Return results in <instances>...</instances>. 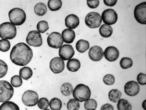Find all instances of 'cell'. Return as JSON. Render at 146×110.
Returning a JSON list of instances; mask_svg holds the SVG:
<instances>
[{"label": "cell", "instance_id": "cell-1", "mask_svg": "<svg viewBox=\"0 0 146 110\" xmlns=\"http://www.w3.org/2000/svg\"><path fill=\"white\" fill-rule=\"evenodd\" d=\"M33 57V50L29 46L23 42L15 44L10 52L12 62L18 66H25L28 65Z\"/></svg>", "mask_w": 146, "mask_h": 110}, {"label": "cell", "instance_id": "cell-2", "mask_svg": "<svg viewBox=\"0 0 146 110\" xmlns=\"http://www.w3.org/2000/svg\"><path fill=\"white\" fill-rule=\"evenodd\" d=\"M73 95L77 101L82 102L90 99L91 95V92L88 86L80 84L77 85L74 89Z\"/></svg>", "mask_w": 146, "mask_h": 110}, {"label": "cell", "instance_id": "cell-3", "mask_svg": "<svg viewBox=\"0 0 146 110\" xmlns=\"http://www.w3.org/2000/svg\"><path fill=\"white\" fill-rule=\"evenodd\" d=\"M10 23L15 26H21L26 21V14L21 9L15 7L9 12Z\"/></svg>", "mask_w": 146, "mask_h": 110}, {"label": "cell", "instance_id": "cell-4", "mask_svg": "<svg viewBox=\"0 0 146 110\" xmlns=\"http://www.w3.org/2000/svg\"><path fill=\"white\" fill-rule=\"evenodd\" d=\"M14 89L11 84L7 81H0V102L9 101L13 95Z\"/></svg>", "mask_w": 146, "mask_h": 110}, {"label": "cell", "instance_id": "cell-5", "mask_svg": "<svg viewBox=\"0 0 146 110\" xmlns=\"http://www.w3.org/2000/svg\"><path fill=\"white\" fill-rule=\"evenodd\" d=\"M17 35V28L10 22H4L0 25V37L2 39L11 40Z\"/></svg>", "mask_w": 146, "mask_h": 110}, {"label": "cell", "instance_id": "cell-6", "mask_svg": "<svg viewBox=\"0 0 146 110\" xmlns=\"http://www.w3.org/2000/svg\"><path fill=\"white\" fill-rule=\"evenodd\" d=\"M86 25L91 29L99 28L102 23L101 16L99 13L91 12L86 16L85 19Z\"/></svg>", "mask_w": 146, "mask_h": 110}, {"label": "cell", "instance_id": "cell-7", "mask_svg": "<svg viewBox=\"0 0 146 110\" xmlns=\"http://www.w3.org/2000/svg\"><path fill=\"white\" fill-rule=\"evenodd\" d=\"M38 100V94L36 93V92L33 91L28 90L22 95V102L27 107H34L36 105Z\"/></svg>", "mask_w": 146, "mask_h": 110}, {"label": "cell", "instance_id": "cell-8", "mask_svg": "<svg viewBox=\"0 0 146 110\" xmlns=\"http://www.w3.org/2000/svg\"><path fill=\"white\" fill-rule=\"evenodd\" d=\"M134 16L137 21L142 25L146 24V2H143L135 6Z\"/></svg>", "mask_w": 146, "mask_h": 110}, {"label": "cell", "instance_id": "cell-9", "mask_svg": "<svg viewBox=\"0 0 146 110\" xmlns=\"http://www.w3.org/2000/svg\"><path fill=\"white\" fill-rule=\"evenodd\" d=\"M28 44L35 47H39L42 44V39L40 32L33 30L30 31L26 38Z\"/></svg>", "mask_w": 146, "mask_h": 110}, {"label": "cell", "instance_id": "cell-10", "mask_svg": "<svg viewBox=\"0 0 146 110\" xmlns=\"http://www.w3.org/2000/svg\"><path fill=\"white\" fill-rule=\"evenodd\" d=\"M101 18L105 25L111 26L114 25L117 22L118 17L114 10L108 9L103 12Z\"/></svg>", "mask_w": 146, "mask_h": 110}, {"label": "cell", "instance_id": "cell-11", "mask_svg": "<svg viewBox=\"0 0 146 110\" xmlns=\"http://www.w3.org/2000/svg\"><path fill=\"white\" fill-rule=\"evenodd\" d=\"M63 42L61 34L57 32H53L48 37L47 44L51 48L59 49L62 46Z\"/></svg>", "mask_w": 146, "mask_h": 110}, {"label": "cell", "instance_id": "cell-12", "mask_svg": "<svg viewBox=\"0 0 146 110\" xmlns=\"http://www.w3.org/2000/svg\"><path fill=\"white\" fill-rule=\"evenodd\" d=\"M74 54V49L71 45L64 44L59 48V55L63 60H69L73 58Z\"/></svg>", "mask_w": 146, "mask_h": 110}, {"label": "cell", "instance_id": "cell-13", "mask_svg": "<svg viewBox=\"0 0 146 110\" xmlns=\"http://www.w3.org/2000/svg\"><path fill=\"white\" fill-rule=\"evenodd\" d=\"M50 68L54 73H62L65 68L64 61L59 57L52 59L50 62Z\"/></svg>", "mask_w": 146, "mask_h": 110}, {"label": "cell", "instance_id": "cell-14", "mask_svg": "<svg viewBox=\"0 0 146 110\" xmlns=\"http://www.w3.org/2000/svg\"><path fill=\"white\" fill-rule=\"evenodd\" d=\"M139 84L135 81H129L124 85V92L129 96L137 95L139 93Z\"/></svg>", "mask_w": 146, "mask_h": 110}, {"label": "cell", "instance_id": "cell-15", "mask_svg": "<svg viewBox=\"0 0 146 110\" xmlns=\"http://www.w3.org/2000/svg\"><path fill=\"white\" fill-rule=\"evenodd\" d=\"M88 56L93 61H100L104 56V52L102 48L98 46H94L92 47L88 52Z\"/></svg>", "mask_w": 146, "mask_h": 110}, {"label": "cell", "instance_id": "cell-16", "mask_svg": "<svg viewBox=\"0 0 146 110\" xmlns=\"http://www.w3.org/2000/svg\"><path fill=\"white\" fill-rule=\"evenodd\" d=\"M105 58L110 62H113L119 57V51L116 47L113 46H109L105 49L104 52Z\"/></svg>", "mask_w": 146, "mask_h": 110}, {"label": "cell", "instance_id": "cell-17", "mask_svg": "<svg viewBox=\"0 0 146 110\" xmlns=\"http://www.w3.org/2000/svg\"><path fill=\"white\" fill-rule=\"evenodd\" d=\"M65 26L70 29H74L80 25V19L76 15L71 14L65 18Z\"/></svg>", "mask_w": 146, "mask_h": 110}, {"label": "cell", "instance_id": "cell-18", "mask_svg": "<svg viewBox=\"0 0 146 110\" xmlns=\"http://www.w3.org/2000/svg\"><path fill=\"white\" fill-rule=\"evenodd\" d=\"M62 40L64 42L70 44L73 42L75 38V33L73 30L66 29L62 33Z\"/></svg>", "mask_w": 146, "mask_h": 110}, {"label": "cell", "instance_id": "cell-19", "mask_svg": "<svg viewBox=\"0 0 146 110\" xmlns=\"http://www.w3.org/2000/svg\"><path fill=\"white\" fill-rule=\"evenodd\" d=\"M67 70L72 72H76L80 68V62L78 59H70L67 63Z\"/></svg>", "mask_w": 146, "mask_h": 110}, {"label": "cell", "instance_id": "cell-20", "mask_svg": "<svg viewBox=\"0 0 146 110\" xmlns=\"http://www.w3.org/2000/svg\"><path fill=\"white\" fill-rule=\"evenodd\" d=\"M99 32L103 38H109L111 37L113 33V29L111 26L104 24L100 27Z\"/></svg>", "mask_w": 146, "mask_h": 110}, {"label": "cell", "instance_id": "cell-21", "mask_svg": "<svg viewBox=\"0 0 146 110\" xmlns=\"http://www.w3.org/2000/svg\"><path fill=\"white\" fill-rule=\"evenodd\" d=\"M89 48L90 44L88 41L80 39L76 42V49L77 51H78L79 52L84 53L86 51H87Z\"/></svg>", "mask_w": 146, "mask_h": 110}, {"label": "cell", "instance_id": "cell-22", "mask_svg": "<svg viewBox=\"0 0 146 110\" xmlns=\"http://www.w3.org/2000/svg\"><path fill=\"white\" fill-rule=\"evenodd\" d=\"M34 12L38 16H44L47 12V7L45 4L40 2L36 4Z\"/></svg>", "mask_w": 146, "mask_h": 110}, {"label": "cell", "instance_id": "cell-23", "mask_svg": "<svg viewBox=\"0 0 146 110\" xmlns=\"http://www.w3.org/2000/svg\"><path fill=\"white\" fill-rule=\"evenodd\" d=\"M33 72L29 67H24L21 68L19 71L20 76L25 80H28L32 77Z\"/></svg>", "mask_w": 146, "mask_h": 110}, {"label": "cell", "instance_id": "cell-24", "mask_svg": "<svg viewBox=\"0 0 146 110\" xmlns=\"http://www.w3.org/2000/svg\"><path fill=\"white\" fill-rule=\"evenodd\" d=\"M61 0H49L48 2V7L51 11H58L62 7Z\"/></svg>", "mask_w": 146, "mask_h": 110}, {"label": "cell", "instance_id": "cell-25", "mask_svg": "<svg viewBox=\"0 0 146 110\" xmlns=\"http://www.w3.org/2000/svg\"><path fill=\"white\" fill-rule=\"evenodd\" d=\"M122 93L118 89H113L110 91L109 93V99L113 103H117L120 99Z\"/></svg>", "mask_w": 146, "mask_h": 110}, {"label": "cell", "instance_id": "cell-26", "mask_svg": "<svg viewBox=\"0 0 146 110\" xmlns=\"http://www.w3.org/2000/svg\"><path fill=\"white\" fill-rule=\"evenodd\" d=\"M118 110H132V105L127 99H120L117 104Z\"/></svg>", "mask_w": 146, "mask_h": 110}, {"label": "cell", "instance_id": "cell-27", "mask_svg": "<svg viewBox=\"0 0 146 110\" xmlns=\"http://www.w3.org/2000/svg\"><path fill=\"white\" fill-rule=\"evenodd\" d=\"M73 85L69 83H65L62 85L60 88V91L62 95L64 96H70L73 93Z\"/></svg>", "mask_w": 146, "mask_h": 110}, {"label": "cell", "instance_id": "cell-28", "mask_svg": "<svg viewBox=\"0 0 146 110\" xmlns=\"http://www.w3.org/2000/svg\"><path fill=\"white\" fill-rule=\"evenodd\" d=\"M0 110H20V109L17 104L11 101H7L1 105Z\"/></svg>", "mask_w": 146, "mask_h": 110}, {"label": "cell", "instance_id": "cell-29", "mask_svg": "<svg viewBox=\"0 0 146 110\" xmlns=\"http://www.w3.org/2000/svg\"><path fill=\"white\" fill-rule=\"evenodd\" d=\"M49 107L52 110H60L62 107V101L58 98H54L49 102Z\"/></svg>", "mask_w": 146, "mask_h": 110}, {"label": "cell", "instance_id": "cell-30", "mask_svg": "<svg viewBox=\"0 0 146 110\" xmlns=\"http://www.w3.org/2000/svg\"><path fill=\"white\" fill-rule=\"evenodd\" d=\"M120 65L122 69H128L133 65V61L130 58L124 57L121 59Z\"/></svg>", "mask_w": 146, "mask_h": 110}, {"label": "cell", "instance_id": "cell-31", "mask_svg": "<svg viewBox=\"0 0 146 110\" xmlns=\"http://www.w3.org/2000/svg\"><path fill=\"white\" fill-rule=\"evenodd\" d=\"M98 107L97 102L94 99H89L85 101L84 107L86 110H95Z\"/></svg>", "mask_w": 146, "mask_h": 110}, {"label": "cell", "instance_id": "cell-32", "mask_svg": "<svg viewBox=\"0 0 146 110\" xmlns=\"http://www.w3.org/2000/svg\"><path fill=\"white\" fill-rule=\"evenodd\" d=\"M68 110H78L80 107V104L76 99H71L67 104Z\"/></svg>", "mask_w": 146, "mask_h": 110}, {"label": "cell", "instance_id": "cell-33", "mask_svg": "<svg viewBox=\"0 0 146 110\" xmlns=\"http://www.w3.org/2000/svg\"><path fill=\"white\" fill-rule=\"evenodd\" d=\"M36 29L40 33H44L49 29L48 23L46 21H41L36 25Z\"/></svg>", "mask_w": 146, "mask_h": 110}, {"label": "cell", "instance_id": "cell-34", "mask_svg": "<svg viewBox=\"0 0 146 110\" xmlns=\"http://www.w3.org/2000/svg\"><path fill=\"white\" fill-rule=\"evenodd\" d=\"M11 85L15 87H20L22 84V78L19 75H15L11 78Z\"/></svg>", "mask_w": 146, "mask_h": 110}, {"label": "cell", "instance_id": "cell-35", "mask_svg": "<svg viewBox=\"0 0 146 110\" xmlns=\"http://www.w3.org/2000/svg\"><path fill=\"white\" fill-rule=\"evenodd\" d=\"M11 47V44L9 41L6 39H2L0 40V51L7 52L9 51Z\"/></svg>", "mask_w": 146, "mask_h": 110}, {"label": "cell", "instance_id": "cell-36", "mask_svg": "<svg viewBox=\"0 0 146 110\" xmlns=\"http://www.w3.org/2000/svg\"><path fill=\"white\" fill-rule=\"evenodd\" d=\"M38 106L41 110H44L48 109L49 106V102L47 98L42 97L38 100Z\"/></svg>", "mask_w": 146, "mask_h": 110}, {"label": "cell", "instance_id": "cell-37", "mask_svg": "<svg viewBox=\"0 0 146 110\" xmlns=\"http://www.w3.org/2000/svg\"><path fill=\"white\" fill-rule=\"evenodd\" d=\"M8 70V66L7 64L3 60L0 59V78L4 77Z\"/></svg>", "mask_w": 146, "mask_h": 110}, {"label": "cell", "instance_id": "cell-38", "mask_svg": "<svg viewBox=\"0 0 146 110\" xmlns=\"http://www.w3.org/2000/svg\"><path fill=\"white\" fill-rule=\"evenodd\" d=\"M103 82L107 85H112L115 83V77L111 74H107L103 77Z\"/></svg>", "mask_w": 146, "mask_h": 110}, {"label": "cell", "instance_id": "cell-39", "mask_svg": "<svg viewBox=\"0 0 146 110\" xmlns=\"http://www.w3.org/2000/svg\"><path fill=\"white\" fill-rule=\"evenodd\" d=\"M137 81L139 84L141 85H145L146 84V75L145 74H139L137 76Z\"/></svg>", "mask_w": 146, "mask_h": 110}, {"label": "cell", "instance_id": "cell-40", "mask_svg": "<svg viewBox=\"0 0 146 110\" xmlns=\"http://www.w3.org/2000/svg\"><path fill=\"white\" fill-rule=\"evenodd\" d=\"M87 4L88 7L91 9H95L99 7L100 4L99 0H94V1H87Z\"/></svg>", "mask_w": 146, "mask_h": 110}, {"label": "cell", "instance_id": "cell-41", "mask_svg": "<svg viewBox=\"0 0 146 110\" xmlns=\"http://www.w3.org/2000/svg\"><path fill=\"white\" fill-rule=\"evenodd\" d=\"M104 4L108 7H114L117 4V0H104Z\"/></svg>", "mask_w": 146, "mask_h": 110}, {"label": "cell", "instance_id": "cell-42", "mask_svg": "<svg viewBox=\"0 0 146 110\" xmlns=\"http://www.w3.org/2000/svg\"><path fill=\"white\" fill-rule=\"evenodd\" d=\"M100 110H114V107L110 104H106L103 105Z\"/></svg>", "mask_w": 146, "mask_h": 110}, {"label": "cell", "instance_id": "cell-43", "mask_svg": "<svg viewBox=\"0 0 146 110\" xmlns=\"http://www.w3.org/2000/svg\"><path fill=\"white\" fill-rule=\"evenodd\" d=\"M143 109L145 110H146V100H144L143 103Z\"/></svg>", "mask_w": 146, "mask_h": 110}, {"label": "cell", "instance_id": "cell-44", "mask_svg": "<svg viewBox=\"0 0 146 110\" xmlns=\"http://www.w3.org/2000/svg\"><path fill=\"white\" fill-rule=\"evenodd\" d=\"M44 110H50L49 109H44Z\"/></svg>", "mask_w": 146, "mask_h": 110}]
</instances>
